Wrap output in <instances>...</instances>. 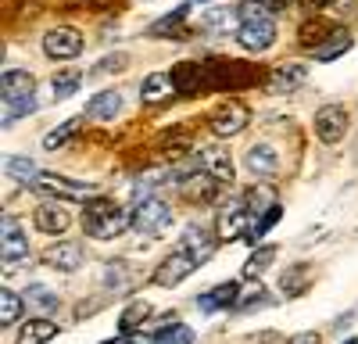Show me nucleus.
I'll list each match as a JSON object with an SVG mask.
<instances>
[{
  "instance_id": "f257e3e1",
  "label": "nucleus",
  "mask_w": 358,
  "mask_h": 344,
  "mask_svg": "<svg viewBox=\"0 0 358 344\" xmlns=\"http://www.w3.org/2000/svg\"><path fill=\"white\" fill-rule=\"evenodd\" d=\"M129 226H133V215H129L122 205H115L111 197H94V201L83 208V229H86L94 241L122 237Z\"/></svg>"
},
{
  "instance_id": "7c9ffc66",
  "label": "nucleus",
  "mask_w": 358,
  "mask_h": 344,
  "mask_svg": "<svg viewBox=\"0 0 358 344\" xmlns=\"http://www.w3.org/2000/svg\"><path fill=\"white\" fill-rule=\"evenodd\" d=\"M151 344H194V330L187 323H172V327L158 330Z\"/></svg>"
},
{
  "instance_id": "c85d7f7f",
  "label": "nucleus",
  "mask_w": 358,
  "mask_h": 344,
  "mask_svg": "<svg viewBox=\"0 0 358 344\" xmlns=\"http://www.w3.org/2000/svg\"><path fill=\"white\" fill-rule=\"evenodd\" d=\"M4 169H8V176H15L18 183H33L36 187V180H40V169L29 162V158H8Z\"/></svg>"
},
{
  "instance_id": "1a4fd4ad",
  "label": "nucleus",
  "mask_w": 358,
  "mask_h": 344,
  "mask_svg": "<svg viewBox=\"0 0 358 344\" xmlns=\"http://www.w3.org/2000/svg\"><path fill=\"white\" fill-rule=\"evenodd\" d=\"M0 258H4L8 266H18L29 258V237L22 234L15 215H4V222H0Z\"/></svg>"
},
{
  "instance_id": "37998d69",
  "label": "nucleus",
  "mask_w": 358,
  "mask_h": 344,
  "mask_svg": "<svg viewBox=\"0 0 358 344\" xmlns=\"http://www.w3.org/2000/svg\"><path fill=\"white\" fill-rule=\"evenodd\" d=\"M194 4H208V0H194Z\"/></svg>"
},
{
  "instance_id": "9d476101",
  "label": "nucleus",
  "mask_w": 358,
  "mask_h": 344,
  "mask_svg": "<svg viewBox=\"0 0 358 344\" xmlns=\"http://www.w3.org/2000/svg\"><path fill=\"white\" fill-rule=\"evenodd\" d=\"M312 126H315V136H319L322 143H341L344 133H348V111H344L341 104H322V108L315 111Z\"/></svg>"
},
{
  "instance_id": "f704fd0d",
  "label": "nucleus",
  "mask_w": 358,
  "mask_h": 344,
  "mask_svg": "<svg viewBox=\"0 0 358 344\" xmlns=\"http://www.w3.org/2000/svg\"><path fill=\"white\" fill-rule=\"evenodd\" d=\"M305 280H308V269H305V266L283 273V291H287V294H301V291H305Z\"/></svg>"
},
{
  "instance_id": "473e14b6",
  "label": "nucleus",
  "mask_w": 358,
  "mask_h": 344,
  "mask_svg": "<svg viewBox=\"0 0 358 344\" xmlns=\"http://www.w3.org/2000/svg\"><path fill=\"white\" fill-rule=\"evenodd\" d=\"M334 36V29L330 25H322V22H308V25H301V43L305 47H319V43H326V40H330Z\"/></svg>"
},
{
  "instance_id": "aec40b11",
  "label": "nucleus",
  "mask_w": 358,
  "mask_h": 344,
  "mask_svg": "<svg viewBox=\"0 0 358 344\" xmlns=\"http://www.w3.org/2000/svg\"><path fill=\"white\" fill-rule=\"evenodd\" d=\"M215 244H219V237H212V234H208V229H197V226H190L187 229V234H183V248L197 258V262L204 266L208 262V258H212L215 255Z\"/></svg>"
},
{
  "instance_id": "9b49d317",
  "label": "nucleus",
  "mask_w": 358,
  "mask_h": 344,
  "mask_svg": "<svg viewBox=\"0 0 358 344\" xmlns=\"http://www.w3.org/2000/svg\"><path fill=\"white\" fill-rule=\"evenodd\" d=\"M36 190L57 197V201H83L94 194V187L90 183H76L69 176H57V172H40V180H36Z\"/></svg>"
},
{
  "instance_id": "72a5a7b5",
  "label": "nucleus",
  "mask_w": 358,
  "mask_h": 344,
  "mask_svg": "<svg viewBox=\"0 0 358 344\" xmlns=\"http://www.w3.org/2000/svg\"><path fill=\"white\" fill-rule=\"evenodd\" d=\"M187 11H190L187 4H179V8H176V15H165L162 22H155V25H151V36H172V29H179V22L187 18Z\"/></svg>"
},
{
  "instance_id": "a878e982",
  "label": "nucleus",
  "mask_w": 358,
  "mask_h": 344,
  "mask_svg": "<svg viewBox=\"0 0 358 344\" xmlns=\"http://www.w3.org/2000/svg\"><path fill=\"white\" fill-rule=\"evenodd\" d=\"M22 308H25V298H18L15 291H0V323L4 327H11V323H18L22 320Z\"/></svg>"
},
{
  "instance_id": "7ed1b4c3",
  "label": "nucleus",
  "mask_w": 358,
  "mask_h": 344,
  "mask_svg": "<svg viewBox=\"0 0 358 344\" xmlns=\"http://www.w3.org/2000/svg\"><path fill=\"white\" fill-rule=\"evenodd\" d=\"M201 76H204L208 90H241L244 83H251L255 72L241 62H219V57H212V62H201Z\"/></svg>"
},
{
  "instance_id": "f03ea898",
  "label": "nucleus",
  "mask_w": 358,
  "mask_h": 344,
  "mask_svg": "<svg viewBox=\"0 0 358 344\" xmlns=\"http://www.w3.org/2000/svg\"><path fill=\"white\" fill-rule=\"evenodd\" d=\"M241 25H236V43H241L244 50H268L276 43V22L268 18V11L258 4V0H244L241 4Z\"/></svg>"
},
{
  "instance_id": "c9c22d12",
  "label": "nucleus",
  "mask_w": 358,
  "mask_h": 344,
  "mask_svg": "<svg viewBox=\"0 0 358 344\" xmlns=\"http://www.w3.org/2000/svg\"><path fill=\"white\" fill-rule=\"evenodd\" d=\"M280 215H283V208H280V205H276V208H268V212L262 215V222H255V229H251V237H248V241H251V244H258V237L265 234V229H273V226L280 222Z\"/></svg>"
},
{
  "instance_id": "f3484780",
  "label": "nucleus",
  "mask_w": 358,
  "mask_h": 344,
  "mask_svg": "<svg viewBox=\"0 0 358 344\" xmlns=\"http://www.w3.org/2000/svg\"><path fill=\"white\" fill-rule=\"evenodd\" d=\"M305 79H308V69L301 62H287V65H280L273 76H268V90L273 94H294Z\"/></svg>"
},
{
  "instance_id": "5701e85b",
  "label": "nucleus",
  "mask_w": 358,
  "mask_h": 344,
  "mask_svg": "<svg viewBox=\"0 0 358 344\" xmlns=\"http://www.w3.org/2000/svg\"><path fill=\"white\" fill-rule=\"evenodd\" d=\"M155 308H151V301H133L126 312H122V320H118V330H122L126 337H133L143 323H147V315H151Z\"/></svg>"
},
{
  "instance_id": "2eb2a0df",
  "label": "nucleus",
  "mask_w": 358,
  "mask_h": 344,
  "mask_svg": "<svg viewBox=\"0 0 358 344\" xmlns=\"http://www.w3.org/2000/svg\"><path fill=\"white\" fill-rule=\"evenodd\" d=\"M176 90H179V86H176V79L169 72H151L140 83V101L143 104H165V101H172Z\"/></svg>"
},
{
  "instance_id": "20e7f679",
  "label": "nucleus",
  "mask_w": 358,
  "mask_h": 344,
  "mask_svg": "<svg viewBox=\"0 0 358 344\" xmlns=\"http://www.w3.org/2000/svg\"><path fill=\"white\" fill-rule=\"evenodd\" d=\"M251 208H248V201L244 197H236L229 201V205L219 208V219H215V237L219 241H241V237H251Z\"/></svg>"
},
{
  "instance_id": "cd10ccee",
  "label": "nucleus",
  "mask_w": 358,
  "mask_h": 344,
  "mask_svg": "<svg viewBox=\"0 0 358 344\" xmlns=\"http://www.w3.org/2000/svg\"><path fill=\"white\" fill-rule=\"evenodd\" d=\"M79 83H83V72H76V69H69V72H57V76L50 79V86H54V101H65V97H72V94L79 90Z\"/></svg>"
},
{
  "instance_id": "f8f14e48",
  "label": "nucleus",
  "mask_w": 358,
  "mask_h": 344,
  "mask_svg": "<svg viewBox=\"0 0 358 344\" xmlns=\"http://www.w3.org/2000/svg\"><path fill=\"white\" fill-rule=\"evenodd\" d=\"M33 90H36V79L29 72H22V69H8L4 76H0V97H4V104L33 101Z\"/></svg>"
},
{
  "instance_id": "e433bc0d",
  "label": "nucleus",
  "mask_w": 358,
  "mask_h": 344,
  "mask_svg": "<svg viewBox=\"0 0 358 344\" xmlns=\"http://www.w3.org/2000/svg\"><path fill=\"white\" fill-rule=\"evenodd\" d=\"M229 18H233V11H212V15H204V18H201V25L215 33L219 25H229Z\"/></svg>"
},
{
  "instance_id": "58836bf2",
  "label": "nucleus",
  "mask_w": 358,
  "mask_h": 344,
  "mask_svg": "<svg viewBox=\"0 0 358 344\" xmlns=\"http://www.w3.org/2000/svg\"><path fill=\"white\" fill-rule=\"evenodd\" d=\"M337 0H301V8L305 11H326V8H334Z\"/></svg>"
},
{
  "instance_id": "a19ab883",
  "label": "nucleus",
  "mask_w": 358,
  "mask_h": 344,
  "mask_svg": "<svg viewBox=\"0 0 358 344\" xmlns=\"http://www.w3.org/2000/svg\"><path fill=\"white\" fill-rule=\"evenodd\" d=\"M287 344H322V341H319V334H312V330H308V334H294Z\"/></svg>"
},
{
  "instance_id": "39448f33",
  "label": "nucleus",
  "mask_w": 358,
  "mask_h": 344,
  "mask_svg": "<svg viewBox=\"0 0 358 344\" xmlns=\"http://www.w3.org/2000/svg\"><path fill=\"white\" fill-rule=\"evenodd\" d=\"M169 226H172V208L165 205L162 197H143L140 205L133 208V229H136V234L162 237Z\"/></svg>"
},
{
  "instance_id": "4468645a",
  "label": "nucleus",
  "mask_w": 358,
  "mask_h": 344,
  "mask_svg": "<svg viewBox=\"0 0 358 344\" xmlns=\"http://www.w3.org/2000/svg\"><path fill=\"white\" fill-rule=\"evenodd\" d=\"M197 169H204L208 176H215L219 183H233V158L226 148H204L197 155Z\"/></svg>"
},
{
  "instance_id": "bb28decb",
  "label": "nucleus",
  "mask_w": 358,
  "mask_h": 344,
  "mask_svg": "<svg viewBox=\"0 0 358 344\" xmlns=\"http://www.w3.org/2000/svg\"><path fill=\"white\" fill-rule=\"evenodd\" d=\"M273 258H276V248H273V244L258 248V251L248 258V262H244V276H248V280H258L268 266H273Z\"/></svg>"
},
{
  "instance_id": "0eeeda50",
  "label": "nucleus",
  "mask_w": 358,
  "mask_h": 344,
  "mask_svg": "<svg viewBox=\"0 0 358 344\" xmlns=\"http://www.w3.org/2000/svg\"><path fill=\"white\" fill-rule=\"evenodd\" d=\"M79 50H83V33L72 25H57L50 33H43V54L50 62H69Z\"/></svg>"
},
{
  "instance_id": "6ab92c4d",
  "label": "nucleus",
  "mask_w": 358,
  "mask_h": 344,
  "mask_svg": "<svg viewBox=\"0 0 358 344\" xmlns=\"http://www.w3.org/2000/svg\"><path fill=\"white\" fill-rule=\"evenodd\" d=\"M118 111H122V94H118V90H101V94H94L86 101V115H90V119L108 122V119H115Z\"/></svg>"
},
{
  "instance_id": "4be33fe9",
  "label": "nucleus",
  "mask_w": 358,
  "mask_h": 344,
  "mask_svg": "<svg viewBox=\"0 0 358 344\" xmlns=\"http://www.w3.org/2000/svg\"><path fill=\"white\" fill-rule=\"evenodd\" d=\"M236 298H241V283H219L212 294H201L197 305H201L204 312H215V308H229V305H236Z\"/></svg>"
},
{
  "instance_id": "dca6fc26",
  "label": "nucleus",
  "mask_w": 358,
  "mask_h": 344,
  "mask_svg": "<svg viewBox=\"0 0 358 344\" xmlns=\"http://www.w3.org/2000/svg\"><path fill=\"white\" fill-rule=\"evenodd\" d=\"M69 222H72V215H69V208L62 205V201H47V205L36 208V229L40 234H50V237L65 234Z\"/></svg>"
},
{
  "instance_id": "79ce46f5",
  "label": "nucleus",
  "mask_w": 358,
  "mask_h": 344,
  "mask_svg": "<svg viewBox=\"0 0 358 344\" xmlns=\"http://www.w3.org/2000/svg\"><path fill=\"white\" fill-rule=\"evenodd\" d=\"M104 344H129V337L122 334V337H111V341H104Z\"/></svg>"
},
{
  "instance_id": "ea45409f",
  "label": "nucleus",
  "mask_w": 358,
  "mask_h": 344,
  "mask_svg": "<svg viewBox=\"0 0 358 344\" xmlns=\"http://www.w3.org/2000/svg\"><path fill=\"white\" fill-rule=\"evenodd\" d=\"M258 4H262L265 11H287V8L294 4V0H258Z\"/></svg>"
},
{
  "instance_id": "6e6552de",
  "label": "nucleus",
  "mask_w": 358,
  "mask_h": 344,
  "mask_svg": "<svg viewBox=\"0 0 358 344\" xmlns=\"http://www.w3.org/2000/svg\"><path fill=\"white\" fill-rule=\"evenodd\" d=\"M248 122H251V111H248V104H241V101H229V104L215 108L212 119H208V126H212L215 136H236V133L248 129Z\"/></svg>"
},
{
  "instance_id": "393cba45",
  "label": "nucleus",
  "mask_w": 358,
  "mask_h": 344,
  "mask_svg": "<svg viewBox=\"0 0 358 344\" xmlns=\"http://www.w3.org/2000/svg\"><path fill=\"white\" fill-rule=\"evenodd\" d=\"M79 129H83V119H65V122L57 126V129H50V133L43 136V148H47V151H57V148H65V143H69V140H72V136H76Z\"/></svg>"
},
{
  "instance_id": "a211bd4d",
  "label": "nucleus",
  "mask_w": 358,
  "mask_h": 344,
  "mask_svg": "<svg viewBox=\"0 0 358 344\" xmlns=\"http://www.w3.org/2000/svg\"><path fill=\"white\" fill-rule=\"evenodd\" d=\"M248 169H251V176H258V180H273L280 172V155L268 148V143H255V148L248 151Z\"/></svg>"
},
{
  "instance_id": "ddd939ff",
  "label": "nucleus",
  "mask_w": 358,
  "mask_h": 344,
  "mask_svg": "<svg viewBox=\"0 0 358 344\" xmlns=\"http://www.w3.org/2000/svg\"><path fill=\"white\" fill-rule=\"evenodd\" d=\"M43 262H47L50 269H57V273H76L86 258H83V248H79L76 241H57V244H50V248L43 251Z\"/></svg>"
},
{
  "instance_id": "412c9836",
  "label": "nucleus",
  "mask_w": 358,
  "mask_h": 344,
  "mask_svg": "<svg viewBox=\"0 0 358 344\" xmlns=\"http://www.w3.org/2000/svg\"><path fill=\"white\" fill-rule=\"evenodd\" d=\"M50 337H57V323H54V320H29V323L18 330L15 344H47Z\"/></svg>"
},
{
  "instance_id": "423d86ee",
  "label": "nucleus",
  "mask_w": 358,
  "mask_h": 344,
  "mask_svg": "<svg viewBox=\"0 0 358 344\" xmlns=\"http://www.w3.org/2000/svg\"><path fill=\"white\" fill-rule=\"evenodd\" d=\"M194 269H201V262H197V258H194L183 244H179L172 255H165L162 262H158V269H155V283H158V287H176V283H183Z\"/></svg>"
},
{
  "instance_id": "2f4dec72",
  "label": "nucleus",
  "mask_w": 358,
  "mask_h": 344,
  "mask_svg": "<svg viewBox=\"0 0 358 344\" xmlns=\"http://www.w3.org/2000/svg\"><path fill=\"white\" fill-rule=\"evenodd\" d=\"M25 301L33 305V308H40V312H54L57 308V294L54 291H47V287H29V294H25Z\"/></svg>"
},
{
  "instance_id": "b1692460",
  "label": "nucleus",
  "mask_w": 358,
  "mask_h": 344,
  "mask_svg": "<svg viewBox=\"0 0 358 344\" xmlns=\"http://www.w3.org/2000/svg\"><path fill=\"white\" fill-rule=\"evenodd\" d=\"M351 43H355V40L344 33V29H334V36L315 47V62H334V57H341L344 50H351Z\"/></svg>"
},
{
  "instance_id": "c756f323",
  "label": "nucleus",
  "mask_w": 358,
  "mask_h": 344,
  "mask_svg": "<svg viewBox=\"0 0 358 344\" xmlns=\"http://www.w3.org/2000/svg\"><path fill=\"white\" fill-rule=\"evenodd\" d=\"M244 201H248L251 212H268V208H276V190L262 183V187H251V190L244 194Z\"/></svg>"
},
{
  "instance_id": "4c0bfd02",
  "label": "nucleus",
  "mask_w": 358,
  "mask_h": 344,
  "mask_svg": "<svg viewBox=\"0 0 358 344\" xmlns=\"http://www.w3.org/2000/svg\"><path fill=\"white\" fill-rule=\"evenodd\" d=\"M36 108V101H25V104H8V126L15 122V119H22L25 111H33Z\"/></svg>"
}]
</instances>
